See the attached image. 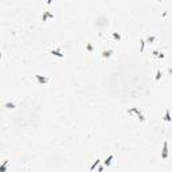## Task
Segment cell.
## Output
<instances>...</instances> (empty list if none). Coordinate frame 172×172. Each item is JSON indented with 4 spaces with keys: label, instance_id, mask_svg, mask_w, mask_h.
<instances>
[{
    "label": "cell",
    "instance_id": "cell-1",
    "mask_svg": "<svg viewBox=\"0 0 172 172\" xmlns=\"http://www.w3.org/2000/svg\"><path fill=\"white\" fill-rule=\"evenodd\" d=\"M126 113H128L129 116H136L137 120H139L140 122H144V121H145V116H144V113H143L139 108H131V109L126 110Z\"/></svg>",
    "mask_w": 172,
    "mask_h": 172
},
{
    "label": "cell",
    "instance_id": "cell-2",
    "mask_svg": "<svg viewBox=\"0 0 172 172\" xmlns=\"http://www.w3.org/2000/svg\"><path fill=\"white\" fill-rule=\"evenodd\" d=\"M35 80H36V82L39 85H47V84H50L51 82V78H49V77H46V75H35Z\"/></svg>",
    "mask_w": 172,
    "mask_h": 172
},
{
    "label": "cell",
    "instance_id": "cell-3",
    "mask_svg": "<svg viewBox=\"0 0 172 172\" xmlns=\"http://www.w3.org/2000/svg\"><path fill=\"white\" fill-rule=\"evenodd\" d=\"M50 54H53L54 57H58V58H65V53H63L62 47H58V49L51 50V51H50Z\"/></svg>",
    "mask_w": 172,
    "mask_h": 172
},
{
    "label": "cell",
    "instance_id": "cell-4",
    "mask_svg": "<svg viewBox=\"0 0 172 172\" xmlns=\"http://www.w3.org/2000/svg\"><path fill=\"white\" fill-rule=\"evenodd\" d=\"M168 153H169V151H168V143L164 141L163 143V151H161V159L167 160L168 159Z\"/></svg>",
    "mask_w": 172,
    "mask_h": 172
},
{
    "label": "cell",
    "instance_id": "cell-5",
    "mask_svg": "<svg viewBox=\"0 0 172 172\" xmlns=\"http://www.w3.org/2000/svg\"><path fill=\"white\" fill-rule=\"evenodd\" d=\"M112 55H113V50L112 49H104L101 53V57L104 58V59H109V58H112Z\"/></svg>",
    "mask_w": 172,
    "mask_h": 172
},
{
    "label": "cell",
    "instance_id": "cell-6",
    "mask_svg": "<svg viewBox=\"0 0 172 172\" xmlns=\"http://www.w3.org/2000/svg\"><path fill=\"white\" fill-rule=\"evenodd\" d=\"M152 57H153L155 59H160V61H161V59H164V58H165V55H164L161 51H159V50H153Z\"/></svg>",
    "mask_w": 172,
    "mask_h": 172
},
{
    "label": "cell",
    "instance_id": "cell-7",
    "mask_svg": "<svg viewBox=\"0 0 172 172\" xmlns=\"http://www.w3.org/2000/svg\"><path fill=\"white\" fill-rule=\"evenodd\" d=\"M163 120H164V122L167 124H171L172 122V118H171V113H169V109H165V113H164V117H163Z\"/></svg>",
    "mask_w": 172,
    "mask_h": 172
},
{
    "label": "cell",
    "instance_id": "cell-8",
    "mask_svg": "<svg viewBox=\"0 0 172 172\" xmlns=\"http://www.w3.org/2000/svg\"><path fill=\"white\" fill-rule=\"evenodd\" d=\"M113 160H114V155L110 153L108 157L105 159V161H104V164H105V167H110L112 163H113Z\"/></svg>",
    "mask_w": 172,
    "mask_h": 172
},
{
    "label": "cell",
    "instance_id": "cell-9",
    "mask_svg": "<svg viewBox=\"0 0 172 172\" xmlns=\"http://www.w3.org/2000/svg\"><path fill=\"white\" fill-rule=\"evenodd\" d=\"M47 19H54V13H51L50 11H44L42 15V22H46Z\"/></svg>",
    "mask_w": 172,
    "mask_h": 172
},
{
    "label": "cell",
    "instance_id": "cell-10",
    "mask_svg": "<svg viewBox=\"0 0 172 172\" xmlns=\"http://www.w3.org/2000/svg\"><path fill=\"white\" fill-rule=\"evenodd\" d=\"M110 36H112V39L114 40L116 43H118L120 40L122 39V36H121V34H118V32H112V35H110Z\"/></svg>",
    "mask_w": 172,
    "mask_h": 172
},
{
    "label": "cell",
    "instance_id": "cell-11",
    "mask_svg": "<svg viewBox=\"0 0 172 172\" xmlns=\"http://www.w3.org/2000/svg\"><path fill=\"white\" fill-rule=\"evenodd\" d=\"M100 163H101V160H100V159H98V157H97V160H94V163H93L92 165H90V168H89V171H90V172H93V171H94V169H96V168L98 167V165H100Z\"/></svg>",
    "mask_w": 172,
    "mask_h": 172
},
{
    "label": "cell",
    "instance_id": "cell-12",
    "mask_svg": "<svg viewBox=\"0 0 172 172\" xmlns=\"http://www.w3.org/2000/svg\"><path fill=\"white\" fill-rule=\"evenodd\" d=\"M156 39H157V36H156V35H148V36H147V39H145V43L152 44Z\"/></svg>",
    "mask_w": 172,
    "mask_h": 172
},
{
    "label": "cell",
    "instance_id": "cell-13",
    "mask_svg": "<svg viewBox=\"0 0 172 172\" xmlns=\"http://www.w3.org/2000/svg\"><path fill=\"white\" fill-rule=\"evenodd\" d=\"M8 163H9V160H4V161H3L1 167H0V172H7V167H8Z\"/></svg>",
    "mask_w": 172,
    "mask_h": 172
},
{
    "label": "cell",
    "instance_id": "cell-14",
    "mask_svg": "<svg viewBox=\"0 0 172 172\" xmlns=\"http://www.w3.org/2000/svg\"><path fill=\"white\" fill-rule=\"evenodd\" d=\"M161 75H163L161 70H160V69H157V70H156V77H155V82H159L160 78H161Z\"/></svg>",
    "mask_w": 172,
    "mask_h": 172
},
{
    "label": "cell",
    "instance_id": "cell-15",
    "mask_svg": "<svg viewBox=\"0 0 172 172\" xmlns=\"http://www.w3.org/2000/svg\"><path fill=\"white\" fill-rule=\"evenodd\" d=\"M4 106H5V108H7V109H11V110L16 108V105H15L13 102H5V105H4Z\"/></svg>",
    "mask_w": 172,
    "mask_h": 172
},
{
    "label": "cell",
    "instance_id": "cell-16",
    "mask_svg": "<svg viewBox=\"0 0 172 172\" xmlns=\"http://www.w3.org/2000/svg\"><path fill=\"white\" fill-rule=\"evenodd\" d=\"M140 43H141V47H140V51H144V47H145V39H141L140 40Z\"/></svg>",
    "mask_w": 172,
    "mask_h": 172
},
{
    "label": "cell",
    "instance_id": "cell-17",
    "mask_svg": "<svg viewBox=\"0 0 172 172\" xmlns=\"http://www.w3.org/2000/svg\"><path fill=\"white\" fill-rule=\"evenodd\" d=\"M86 49H88V51H89V53H93V46H92V44H90V43H88V44H86Z\"/></svg>",
    "mask_w": 172,
    "mask_h": 172
},
{
    "label": "cell",
    "instance_id": "cell-18",
    "mask_svg": "<svg viewBox=\"0 0 172 172\" xmlns=\"http://www.w3.org/2000/svg\"><path fill=\"white\" fill-rule=\"evenodd\" d=\"M168 74L172 75V67H169V69H168Z\"/></svg>",
    "mask_w": 172,
    "mask_h": 172
},
{
    "label": "cell",
    "instance_id": "cell-19",
    "mask_svg": "<svg viewBox=\"0 0 172 172\" xmlns=\"http://www.w3.org/2000/svg\"><path fill=\"white\" fill-rule=\"evenodd\" d=\"M102 171H104V168H102V167L98 168V172H102Z\"/></svg>",
    "mask_w": 172,
    "mask_h": 172
}]
</instances>
